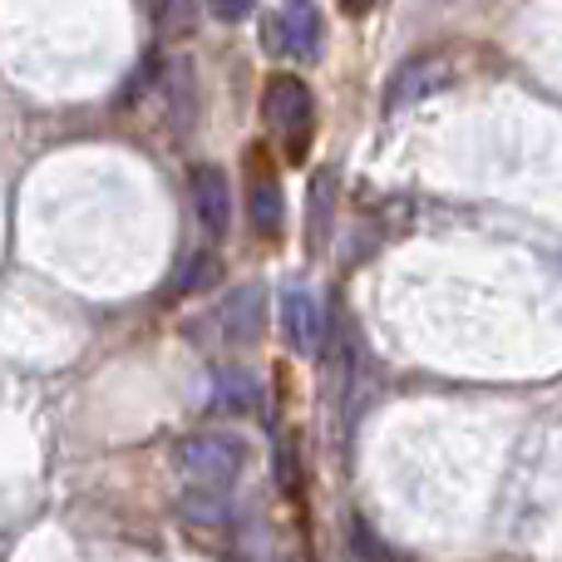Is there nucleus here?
<instances>
[{
  "mask_svg": "<svg viewBox=\"0 0 562 562\" xmlns=\"http://www.w3.org/2000/svg\"><path fill=\"white\" fill-rule=\"evenodd\" d=\"M217 272H223V262H217L213 252H198V257H193V267H188V272L178 277V286H183V291H207V286L217 281Z\"/></svg>",
  "mask_w": 562,
  "mask_h": 562,
  "instance_id": "obj_14",
  "label": "nucleus"
},
{
  "mask_svg": "<svg viewBox=\"0 0 562 562\" xmlns=\"http://www.w3.org/2000/svg\"><path fill=\"white\" fill-rule=\"evenodd\" d=\"M247 207H252V223L262 237H277L286 227V198H281V183L272 168L252 164V193H247Z\"/></svg>",
  "mask_w": 562,
  "mask_h": 562,
  "instance_id": "obj_9",
  "label": "nucleus"
},
{
  "mask_svg": "<svg viewBox=\"0 0 562 562\" xmlns=\"http://www.w3.org/2000/svg\"><path fill=\"white\" fill-rule=\"evenodd\" d=\"M252 5L257 0H207V10H213L217 20H243V15H252Z\"/></svg>",
  "mask_w": 562,
  "mask_h": 562,
  "instance_id": "obj_15",
  "label": "nucleus"
},
{
  "mask_svg": "<svg viewBox=\"0 0 562 562\" xmlns=\"http://www.w3.org/2000/svg\"><path fill=\"white\" fill-rule=\"evenodd\" d=\"M154 15H158V30H168V35H178V30H193L198 20V0H154Z\"/></svg>",
  "mask_w": 562,
  "mask_h": 562,
  "instance_id": "obj_13",
  "label": "nucleus"
},
{
  "mask_svg": "<svg viewBox=\"0 0 562 562\" xmlns=\"http://www.w3.org/2000/svg\"><path fill=\"white\" fill-rule=\"evenodd\" d=\"M330 223H336V178L316 173V188H311V247L326 243Z\"/></svg>",
  "mask_w": 562,
  "mask_h": 562,
  "instance_id": "obj_11",
  "label": "nucleus"
},
{
  "mask_svg": "<svg viewBox=\"0 0 562 562\" xmlns=\"http://www.w3.org/2000/svg\"><path fill=\"white\" fill-rule=\"evenodd\" d=\"M262 45L286 59H316L321 55V15L311 5L281 10V15L262 20Z\"/></svg>",
  "mask_w": 562,
  "mask_h": 562,
  "instance_id": "obj_4",
  "label": "nucleus"
},
{
  "mask_svg": "<svg viewBox=\"0 0 562 562\" xmlns=\"http://www.w3.org/2000/svg\"><path fill=\"white\" fill-rule=\"evenodd\" d=\"M262 119L277 134V144L286 148L291 164L311 154V128H316V104H311V89L296 75H272L262 94Z\"/></svg>",
  "mask_w": 562,
  "mask_h": 562,
  "instance_id": "obj_2",
  "label": "nucleus"
},
{
  "mask_svg": "<svg viewBox=\"0 0 562 562\" xmlns=\"http://www.w3.org/2000/svg\"><path fill=\"white\" fill-rule=\"evenodd\" d=\"M262 409V385H257L252 370L243 366H227L213 375V415L223 419H247Z\"/></svg>",
  "mask_w": 562,
  "mask_h": 562,
  "instance_id": "obj_8",
  "label": "nucleus"
},
{
  "mask_svg": "<svg viewBox=\"0 0 562 562\" xmlns=\"http://www.w3.org/2000/svg\"><path fill=\"white\" fill-rule=\"evenodd\" d=\"M445 5H459V0H445Z\"/></svg>",
  "mask_w": 562,
  "mask_h": 562,
  "instance_id": "obj_17",
  "label": "nucleus"
},
{
  "mask_svg": "<svg viewBox=\"0 0 562 562\" xmlns=\"http://www.w3.org/2000/svg\"><path fill=\"white\" fill-rule=\"evenodd\" d=\"M173 469L198 488H233L247 469V445L223 429H203L173 445Z\"/></svg>",
  "mask_w": 562,
  "mask_h": 562,
  "instance_id": "obj_1",
  "label": "nucleus"
},
{
  "mask_svg": "<svg viewBox=\"0 0 562 562\" xmlns=\"http://www.w3.org/2000/svg\"><path fill=\"white\" fill-rule=\"evenodd\" d=\"M203 326H213L223 346H252V340H262V326H267L262 291H257V286H237L233 296H227L223 306L203 321Z\"/></svg>",
  "mask_w": 562,
  "mask_h": 562,
  "instance_id": "obj_5",
  "label": "nucleus"
},
{
  "mask_svg": "<svg viewBox=\"0 0 562 562\" xmlns=\"http://www.w3.org/2000/svg\"><path fill=\"white\" fill-rule=\"evenodd\" d=\"M281 330H286V346L296 356H321V340H326V321L311 291L286 286L281 291Z\"/></svg>",
  "mask_w": 562,
  "mask_h": 562,
  "instance_id": "obj_6",
  "label": "nucleus"
},
{
  "mask_svg": "<svg viewBox=\"0 0 562 562\" xmlns=\"http://www.w3.org/2000/svg\"><path fill=\"white\" fill-rule=\"evenodd\" d=\"M188 193H193V213H198V223H203V233L227 237V227H233V193H227L223 168H213V164L193 168Z\"/></svg>",
  "mask_w": 562,
  "mask_h": 562,
  "instance_id": "obj_7",
  "label": "nucleus"
},
{
  "mask_svg": "<svg viewBox=\"0 0 562 562\" xmlns=\"http://www.w3.org/2000/svg\"><path fill=\"white\" fill-rule=\"evenodd\" d=\"M178 518L193 524V528H203V533H227V528H233V508H227L223 494H183Z\"/></svg>",
  "mask_w": 562,
  "mask_h": 562,
  "instance_id": "obj_10",
  "label": "nucleus"
},
{
  "mask_svg": "<svg viewBox=\"0 0 562 562\" xmlns=\"http://www.w3.org/2000/svg\"><path fill=\"white\" fill-rule=\"evenodd\" d=\"M346 5L350 10H366V5H375V0H346Z\"/></svg>",
  "mask_w": 562,
  "mask_h": 562,
  "instance_id": "obj_16",
  "label": "nucleus"
},
{
  "mask_svg": "<svg viewBox=\"0 0 562 562\" xmlns=\"http://www.w3.org/2000/svg\"><path fill=\"white\" fill-rule=\"evenodd\" d=\"M449 85H454V65H449L445 55H415V59H405V65L390 75L385 109L390 114H400V109H409V104H425V99L445 94Z\"/></svg>",
  "mask_w": 562,
  "mask_h": 562,
  "instance_id": "obj_3",
  "label": "nucleus"
},
{
  "mask_svg": "<svg viewBox=\"0 0 562 562\" xmlns=\"http://www.w3.org/2000/svg\"><path fill=\"white\" fill-rule=\"evenodd\" d=\"M350 548H356V558H360V562H409L405 553H395L390 543H380V538L370 533V528L360 524V518L350 524Z\"/></svg>",
  "mask_w": 562,
  "mask_h": 562,
  "instance_id": "obj_12",
  "label": "nucleus"
}]
</instances>
